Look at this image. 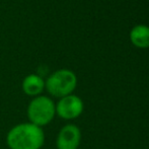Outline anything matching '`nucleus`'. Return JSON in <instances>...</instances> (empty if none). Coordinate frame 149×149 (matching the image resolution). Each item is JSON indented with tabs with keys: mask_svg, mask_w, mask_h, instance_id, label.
Masks as SVG:
<instances>
[{
	"mask_svg": "<svg viewBox=\"0 0 149 149\" xmlns=\"http://www.w3.org/2000/svg\"><path fill=\"white\" fill-rule=\"evenodd\" d=\"M6 145L9 149H41L45 143L43 128L33 124L19 123L6 134Z\"/></svg>",
	"mask_w": 149,
	"mask_h": 149,
	"instance_id": "obj_1",
	"label": "nucleus"
},
{
	"mask_svg": "<svg viewBox=\"0 0 149 149\" xmlns=\"http://www.w3.org/2000/svg\"><path fill=\"white\" fill-rule=\"evenodd\" d=\"M29 122L40 128L49 125L56 116L55 102L50 96L41 95L33 97L26 108Z\"/></svg>",
	"mask_w": 149,
	"mask_h": 149,
	"instance_id": "obj_2",
	"label": "nucleus"
},
{
	"mask_svg": "<svg viewBox=\"0 0 149 149\" xmlns=\"http://www.w3.org/2000/svg\"><path fill=\"white\" fill-rule=\"evenodd\" d=\"M77 86V77L69 69H59L48 76L45 80V89L56 98L72 94Z\"/></svg>",
	"mask_w": 149,
	"mask_h": 149,
	"instance_id": "obj_3",
	"label": "nucleus"
},
{
	"mask_svg": "<svg viewBox=\"0 0 149 149\" xmlns=\"http://www.w3.org/2000/svg\"><path fill=\"white\" fill-rule=\"evenodd\" d=\"M56 116L63 120H75L81 116L84 110V104L78 95L69 94L61 97L55 104Z\"/></svg>",
	"mask_w": 149,
	"mask_h": 149,
	"instance_id": "obj_4",
	"label": "nucleus"
},
{
	"mask_svg": "<svg viewBox=\"0 0 149 149\" xmlns=\"http://www.w3.org/2000/svg\"><path fill=\"white\" fill-rule=\"evenodd\" d=\"M81 142V131L74 124H66L58 132L57 149H78Z\"/></svg>",
	"mask_w": 149,
	"mask_h": 149,
	"instance_id": "obj_5",
	"label": "nucleus"
},
{
	"mask_svg": "<svg viewBox=\"0 0 149 149\" xmlns=\"http://www.w3.org/2000/svg\"><path fill=\"white\" fill-rule=\"evenodd\" d=\"M22 88L24 94L31 97H36L42 94L45 89V80L39 74H29L22 80Z\"/></svg>",
	"mask_w": 149,
	"mask_h": 149,
	"instance_id": "obj_6",
	"label": "nucleus"
},
{
	"mask_svg": "<svg viewBox=\"0 0 149 149\" xmlns=\"http://www.w3.org/2000/svg\"><path fill=\"white\" fill-rule=\"evenodd\" d=\"M130 40L132 44L138 48L149 47V28L146 26H134L130 33Z\"/></svg>",
	"mask_w": 149,
	"mask_h": 149,
	"instance_id": "obj_7",
	"label": "nucleus"
}]
</instances>
